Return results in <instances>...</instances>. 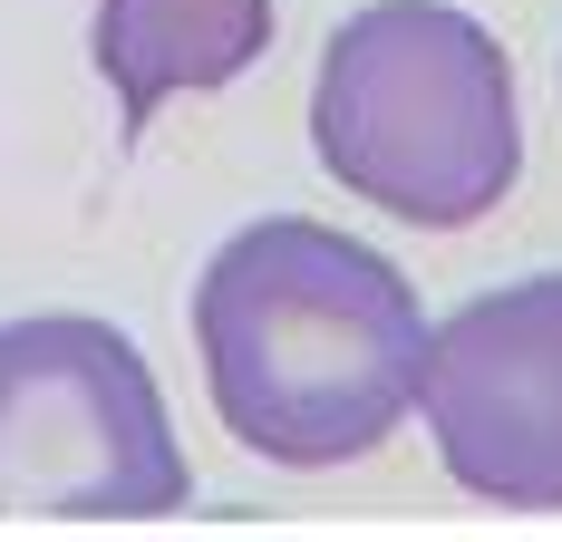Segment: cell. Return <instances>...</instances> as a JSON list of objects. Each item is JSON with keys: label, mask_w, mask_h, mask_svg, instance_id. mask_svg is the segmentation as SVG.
<instances>
[{"label": "cell", "mask_w": 562, "mask_h": 542, "mask_svg": "<svg viewBox=\"0 0 562 542\" xmlns=\"http://www.w3.org/2000/svg\"><path fill=\"white\" fill-rule=\"evenodd\" d=\"M184 494L166 387L126 329L78 310L0 329V523H166Z\"/></svg>", "instance_id": "3957f363"}, {"label": "cell", "mask_w": 562, "mask_h": 542, "mask_svg": "<svg viewBox=\"0 0 562 542\" xmlns=\"http://www.w3.org/2000/svg\"><path fill=\"white\" fill-rule=\"evenodd\" d=\"M272 49V0H98V78L116 116L146 126L166 98L233 88Z\"/></svg>", "instance_id": "5b68a950"}, {"label": "cell", "mask_w": 562, "mask_h": 542, "mask_svg": "<svg viewBox=\"0 0 562 542\" xmlns=\"http://www.w3.org/2000/svg\"><path fill=\"white\" fill-rule=\"evenodd\" d=\"M311 146L339 184L417 233H465L524 174L514 58L447 0H379L339 20L311 78Z\"/></svg>", "instance_id": "7a4b0ae2"}, {"label": "cell", "mask_w": 562, "mask_h": 542, "mask_svg": "<svg viewBox=\"0 0 562 542\" xmlns=\"http://www.w3.org/2000/svg\"><path fill=\"white\" fill-rule=\"evenodd\" d=\"M204 387L252 455L349 465L417 407L427 310L417 281L311 214L243 223L194 291Z\"/></svg>", "instance_id": "6da1fadb"}, {"label": "cell", "mask_w": 562, "mask_h": 542, "mask_svg": "<svg viewBox=\"0 0 562 542\" xmlns=\"http://www.w3.org/2000/svg\"><path fill=\"white\" fill-rule=\"evenodd\" d=\"M417 407L437 465L475 504L562 513V271L505 281L427 329Z\"/></svg>", "instance_id": "277c9868"}]
</instances>
